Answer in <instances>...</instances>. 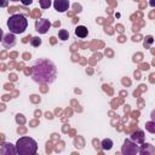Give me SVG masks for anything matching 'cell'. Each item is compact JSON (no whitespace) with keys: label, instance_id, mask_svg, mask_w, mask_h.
I'll return each mask as SVG.
<instances>
[{"label":"cell","instance_id":"cell-19","mask_svg":"<svg viewBox=\"0 0 155 155\" xmlns=\"http://www.w3.org/2000/svg\"><path fill=\"white\" fill-rule=\"evenodd\" d=\"M150 117H151V120L155 122V109L151 110V113H150Z\"/></svg>","mask_w":155,"mask_h":155},{"label":"cell","instance_id":"cell-8","mask_svg":"<svg viewBox=\"0 0 155 155\" xmlns=\"http://www.w3.org/2000/svg\"><path fill=\"white\" fill-rule=\"evenodd\" d=\"M69 0H54L53 7L57 12H65L69 8Z\"/></svg>","mask_w":155,"mask_h":155},{"label":"cell","instance_id":"cell-13","mask_svg":"<svg viewBox=\"0 0 155 155\" xmlns=\"http://www.w3.org/2000/svg\"><path fill=\"white\" fill-rule=\"evenodd\" d=\"M58 36H59V39H61L62 41H65V40L69 39V33H68V30H65V29H61V30L58 31Z\"/></svg>","mask_w":155,"mask_h":155},{"label":"cell","instance_id":"cell-16","mask_svg":"<svg viewBox=\"0 0 155 155\" xmlns=\"http://www.w3.org/2000/svg\"><path fill=\"white\" fill-rule=\"evenodd\" d=\"M154 42V38L153 36H150V35H148L147 38H145V40H144V42H143V45H144V47L145 48H149L150 47V45Z\"/></svg>","mask_w":155,"mask_h":155},{"label":"cell","instance_id":"cell-2","mask_svg":"<svg viewBox=\"0 0 155 155\" xmlns=\"http://www.w3.org/2000/svg\"><path fill=\"white\" fill-rule=\"evenodd\" d=\"M16 148L19 155H34L38 151V143L30 137H21L16 143Z\"/></svg>","mask_w":155,"mask_h":155},{"label":"cell","instance_id":"cell-3","mask_svg":"<svg viewBox=\"0 0 155 155\" xmlns=\"http://www.w3.org/2000/svg\"><path fill=\"white\" fill-rule=\"evenodd\" d=\"M8 30L13 34H22L28 27V19L23 15H12L7 21Z\"/></svg>","mask_w":155,"mask_h":155},{"label":"cell","instance_id":"cell-11","mask_svg":"<svg viewBox=\"0 0 155 155\" xmlns=\"http://www.w3.org/2000/svg\"><path fill=\"white\" fill-rule=\"evenodd\" d=\"M87 34H88V29L85 27V25H78L76 28H75V35L78 36V38H86L87 36Z\"/></svg>","mask_w":155,"mask_h":155},{"label":"cell","instance_id":"cell-7","mask_svg":"<svg viewBox=\"0 0 155 155\" xmlns=\"http://www.w3.org/2000/svg\"><path fill=\"white\" fill-rule=\"evenodd\" d=\"M0 153H1L2 155H16V154H18L16 145H13V144H11V143H4V144L1 145Z\"/></svg>","mask_w":155,"mask_h":155},{"label":"cell","instance_id":"cell-10","mask_svg":"<svg viewBox=\"0 0 155 155\" xmlns=\"http://www.w3.org/2000/svg\"><path fill=\"white\" fill-rule=\"evenodd\" d=\"M144 138H145L144 132L140 131V130L134 131V132L131 134V139H132L134 143H137V144H143V143H144Z\"/></svg>","mask_w":155,"mask_h":155},{"label":"cell","instance_id":"cell-9","mask_svg":"<svg viewBox=\"0 0 155 155\" xmlns=\"http://www.w3.org/2000/svg\"><path fill=\"white\" fill-rule=\"evenodd\" d=\"M139 154H142V155H153V154H155V148L150 143H143V145L139 148Z\"/></svg>","mask_w":155,"mask_h":155},{"label":"cell","instance_id":"cell-6","mask_svg":"<svg viewBox=\"0 0 155 155\" xmlns=\"http://www.w3.org/2000/svg\"><path fill=\"white\" fill-rule=\"evenodd\" d=\"M1 44H2V46L4 47H6V48H11V47H13L15 45H16V36H15V34L13 33H8V34H2V39H1Z\"/></svg>","mask_w":155,"mask_h":155},{"label":"cell","instance_id":"cell-14","mask_svg":"<svg viewBox=\"0 0 155 155\" xmlns=\"http://www.w3.org/2000/svg\"><path fill=\"white\" fill-rule=\"evenodd\" d=\"M145 130L150 133H155V122L151 120V121H148L145 122Z\"/></svg>","mask_w":155,"mask_h":155},{"label":"cell","instance_id":"cell-17","mask_svg":"<svg viewBox=\"0 0 155 155\" xmlns=\"http://www.w3.org/2000/svg\"><path fill=\"white\" fill-rule=\"evenodd\" d=\"M39 4L41 6V8H50V6L52 5L51 0H39Z\"/></svg>","mask_w":155,"mask_h":155},{"label":"cell","instance_id":"cell-20","mask_svg":"<svg viewBox=\"0 0 155 155\" xmlns=\"http://www.w3.org/2000/svg\"><path fill=\"white\" fill-rule=\"evenodd\" d=\"M149 5H150L151 7H155V0H150V1H149Z\"/></svg>","mask_w":155,"mask_h":155},{"label":"cell","instance_id":"cell-15","mask_svg":"<svg viewBox=\"0 0 155 155\" xmlns=\"http://www.w3.org/2000/svg\"><path fill=\"white\" fill-rule=\"evenodd\" d=\"M30 44H31V46H34V47H39V46L41 45V39H40L39 36H34V38H31Z\"/></svg>","mask_w":155,"mask_h":155},{"label":"cell","instance_id":"cell-5","mask_svg":"<svg viewBox=\"0 0 155 155\" xmlns=\"http://www.w3.org/2000/svg\"><path fill=\"white\" fill-rule=\"evenodd\" d=\"M51 28V22L47 18H40L35 21V30L40 34H46Z\"/></svg>","mask_w":155,"mask_h":155},{"label":"cell","instance_id":"cell-4","mask_svg":"<svg viewBox=\"0 0 155 155\" xmlns=\"http://www.w3.org/2000/svg\"><path fill=\"white\" fill-rule=\"evenodd\" d=\"M139 148L140 147L130 138L124 142V144L121 147V154L122 155H137V154H139Z\"/></svg>","mask_w":155,"mask_h":155},{"label":"cell","instance_id":"cell-12","mask_svg":"<svg viewBox=\"0 0 155 155\" xmlns=\"http://www.w3.org/2000/svg\"><path fill=\"white\" fill-rule=\"evenodd\" d=\"M113 148V140L110 138H105L102 140V149L103 150H110Z\"/></svg>","mask_w":155,"mask_h":155},{"label":"cell","instance_id":"cell-1","mask_svg":"<svg viewBox=\"0 0 155 155\" xmlns=\"http://www.w3.org/2000/svg\"><path fill=\"white\" fill-rule=\"evenodd\" d=\"M57 78L54 63L47 58H39L31 67V79L36 84H52Z\"/></svg>","mask_w":155,"mask_h":155},{"label":"cell","instance_id":"cell-18","mask_svg":"<svg viewBox=\"0 0 155 155\" xmlns=\"http://www.w3.org/2000/svg\"><path fill=\"white\" fill-rule=\"evenodd\" d=\"M21 2H22L24 6H29V5L33 2V0H21Z\"/></svg>","mask_w":155,"mask_h":155},{"label":"cell","instance_id":"cell-22","mask_svg":"<svg viewBox=\"0 0 155 155\" xmlns=\"http://www.w3.org/2000/svg\"><path fill=\"white\" fill-rule=\"evenodd\" d=\"M8 1H15L16 2V1H19V0H8Z\"/></svg>","mask_w":155,"mask_h":155},{"label":"cell","instance_id":"cell-21","mask_svg":"<svg viewBox=\"0 0 155 155\" xmlns=\"http://www.w3.org/2000/svg\"><path fill=\"white\" fill-rule=\"evenodd\" d=\"M1 6H6V0H1Z\"/></svg>","mask_w":155,"mask_h":155}]
</instances>
